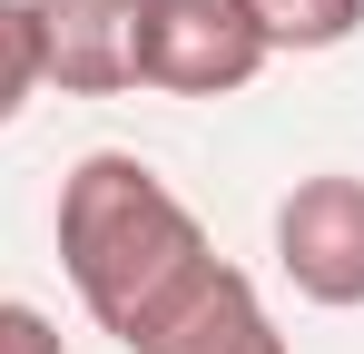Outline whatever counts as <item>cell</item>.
<instances>
[{
	"mask_svg": "<svg viewBox=\"0 0 364 354\" xmlns=\"http://www.w3.org/2000/svg\"><path fill=\"white\" fill-rule=\"evenodd\" d=\"M266 50H345L364 30V0H246Z\"/></svg>",
	"mask_w": 364,
	"mask_h": 354,
	"instance_id": "6",
	"label": "cell"
},
{
	"mask_svg": "<svg viewBox=\"0 0 364 354\" xmlns=\"http://www.w3.org/2000/svg\"><path fill=\"white\" fill-rule=\"evenodd\" d=\"M30 89H40V20L30 0H0V128L30 109Z\"/></svg>",
	"mask_w": 364,
	"mask_h": 354,
	"instance_id": "7",
	"label": "cell"
},
{
	"mask_svg": "<svg viewBox=\"0 0 364 354\" xmlns=\"http://www.w3.org/2000/svg\"><path fill=\"white\" fill-rule=\"evenodd\" d=\"M276 266L296 276L305 305H364V177H296V197L276 207Z\"/></svg>",
	"mask_w": 364,
	"mask_h": 354,
	"instance_id": "3",
	"label": "cell"
},
{
	"mask_svg": "<svg viewBox=\"0 0 364 354\" xmlns=\"http://www.w3.org/2000/svg\"><path fill=\"white\" fill-rule=\"evenodd\" d=\"M60 266L79 286V305L99 315V335H119L138 354L217 276V246H207V227L187 217V197L148 158L99 148V158H79L60 177Z\"/></svg>",
	"mask_w": 364,
	"mask_h": 354,
	"instance_id": "1",
	"label": "cell"
},
{
	"mask_svg": "<svg viewBox=\"0 0 364 354\" xmlns=\"http://www.w3.org/2000/svg\"><path fill=\"white\" fill-rule=\"evenodd\" d=\"M266 30L246 0H138V89L168 99H227L266 69Z\"/></svg>",
	"mask_w": 364,
	"mask_h": 354,
	"instance_id": "2",
	"label": "cell"
},
{
	"mask_svg": "<svg viewBox=\"0 0 364 354\" xmlns=\"http://www.w3.org/2000/svg\"><path fill=\"white\" fill-rule=\"evenodd\" d=\"M0 354H69V345H60V325H50L40 305L0 295Z\"/></svg>",
	"mask_w": 364,
	"mask_h": 354,
	"instance_id": "8",
	"label": "cell"
},
{
	"mask_svg": "<svg viewBox=\"0 0 364 354\" xmlns=\"http://www.w3.org/2000/svg\"><path fill=\"white\" fill-rule=\"evenodd\" d=\"M30 20H40V79H60L69 99L138 89V0H30Z\"/></svg>",
	"mask_w": 364,
	"mask_h": 354,
	"instance_id": "4",
	"label": "cell"
},
{
	"mask_svg": "<svg viewBox=\"0 0 364 354\" xmlns=\"http://www.w3.org/2000/svg\"><path fill=\"white\" fill-rule=\"evenodd\" d=\"M138 354H286V335H276L266 295L246 286L237 266H217V276L187 295V305H178V315H168Z\"/></svg>",
	"mask_w": 364,
	"mask_h": 354,
	"instance_id": "5",
	"label": "cell"
}]
</instances>
